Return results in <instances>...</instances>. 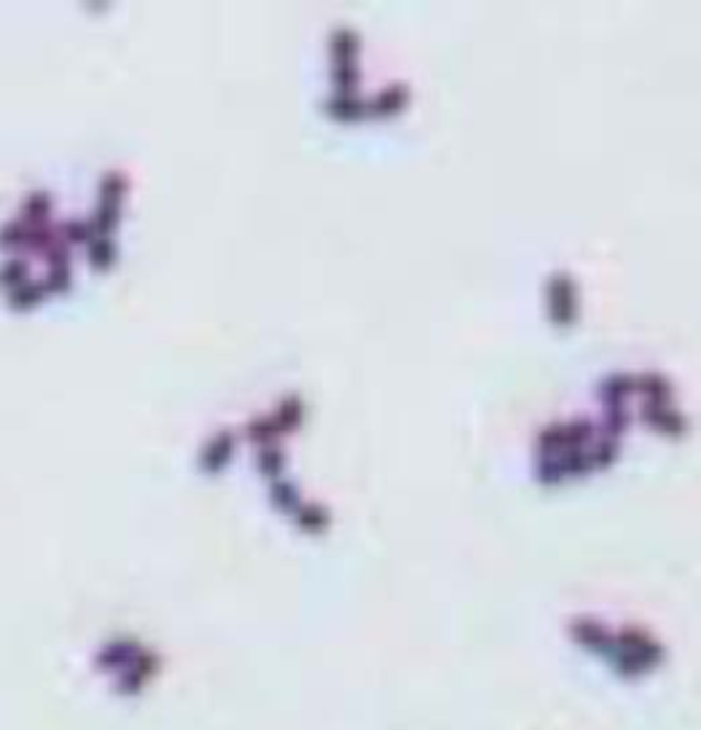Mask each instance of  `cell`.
<instances>
[{
  "mask_svg": "<svg viewBox=\"0 0 701 730\" xmlns=\"http://www.w3.org/2000/svg\"><path fill=\"white\" fill-rule=\"evenodd\" d=\"M158 668H160V656L154 654L152 648L140 645V648L134 651V654H131L115 674H111V683H115V690L120 696H140L145 688H149V683H152L154 676H158Z\"/></svg>",
  "mask_w": 701,
  "mask_h": 730,
  "instance_id": "obj_1",
  "label": "cell"
},
{
  "mask_svg": "<svg viewBox=\"0 0 701 730\" xmlns=\"http://www.w3.org/2000/svg\"><path fill=\"white\" fill-rule=\"evenodd\" d=\"M573 311H576V297H573L571 277L564 271H557L550 277V314L559 323H571Z\"/></svg>",
  "mask_w": 701,
  "mask_h": 730,
  "instance_id": "obj_2",
  "label": "cell"
},
{
  "mask_svg": "<svg viewBox=\"0 0 701 730\" xmlns=\"http://www.w3.org/2000/svg\"><path fill=\"white\" fill-rule=\"evenodd\" d=\"M29 277H32L29 257L23 251H3V257H0V291L14 289Z\"/></svg>",
  "mask_w": 701,
  "mask_h": 730,
  "instance_id": "obj_3",
  "label": "cell"
},
{
  "mask_svg": "<svg viewBox=\"0 0 701 730\" xmlns=\"http://www.w3.org/2000/svg\"><path fill=\"white\" fill-rule=\"evenodd\" d=\"M636 388V377L633 374H607L605 379H602V386H598V394H602V400L607 402V406H616V402L625 400V394L633 391Z\"/></svg>",
  "mask_w": 701,
  "mask_h": 730,
  "instance_id": "obj_4",
  "label": "cell"
},
{
  "mask_svg": "<svg viewBox=\"0 0 701 730\" xmlns=\"http://www.w3.org/2000/svg\"><path fill=\"white\" fill-rule=\"evenodd\" d=\"M331 52H334V63L354 61L357 52V32L348 26H337L331 32Z\"/></svg>",
  "mask_w": 701,
  "mask_h": 730,
  "instance_id": "obj_5",
  "label": "cell"
},
{
  "mask_svg": "<svg viewBox=\"0 0 701 730\" xmlns=\"http://www.w3.org/2000/svg\"><path fill=\"white\" fill-rule=\"evenodd\" d=\"M647 420L654 426L665 428V431H681L684 428V417L676 408H667V402H650L647 406Z\"/></svg>",
  "mask_w": 701,
  "mask_h": 730,
  "instance_id": "obj_6",
  "label": "cell"
},
{
  "mask_svg": "<svg viewBox=\"0 0 701 730\" xmlns=\"http://www.w3.org/2000/svg\"><path fill=\"white\" fill-rule=\"evenodd\" d=\"M89 260L95 262L97 269H106V266H111L117 257V243L111 235H95L89 243Z\"/></svg>",
  "mask_w": 701,
  "mask_h": 730,
  "instance_id": "obj_7",
  "label": "cell"
},
{
  "mask_svg": "<svg viewBox=\"0 0 701 730\" xmlns=\"http://www.w3.org/2000/svg\"><path fill=\"white\" fill-rule=\"evenodd\" d=\"M231 445H234V437L228 434V431H220V434L214 437V440L203 448V465H212V469L223 465V462L228 460V454H231Z\"/></svg>",
  "mask_w": 701,
  "mask_h": 730,
  "instance_id": "obj_8",
  "label": "cell"
},
{
  "mask_svg": "<svg viewBox=\"0 0 701 730\" xmlns=\"http://www.w3.org/2000/svg\"><path fill=\"white\" fill-rule=\"evenodd\" d=\"M328 109L334 111V115H339V118H345V115H359V111L365 109V100L357 97V92H334V97L328 100Z\"/></svg>",
  "mask_w": 701,
  "mask_h": 730,
  "instance_id": "obj_9",
  "label": "cell"
},
{
  "mask_svg": "<svg viewBox=\"0 0 701 730\" xmlns=\"http://www.w3.org/2000/svg\"><path fill=\"white\" fill-rule=\"evenodd\" d=\"M406 97H408L406 86H402V83H393V86H388V89H382L377 97H374V104H365V106H368V109L374 106L377 111H391L406 104Z\"/></svg>",
  "mask_w": 701,
  "mask_h": 730,
  "instance_id": "obj_10",
  "label": "cell"
},
{
  "mask_svg": "<svg viewBox=\"0 0 701 730\" xmlns=\"http://www.w3.org/2000/svg\"><path fill=\"white\" fill-rule=\"evenodd\" d=\"M300 411H303V402H300V397H294V394H291V397H285V400H282V406L277 408V414H271V417H274L277 426H280V428H289V426H294L296 420H300Z\"/></svg>",
  "mask_w": 701,
  "mask_h": 730,
  "instance_id": "obj_11",
  "label": "cell"
},
{
  "mask_svg": "<svg viewBox=\"0 0 701 730\" xmlns=\"http://www.w3.org/2000/svg\"><path fill=\"white\" fill-rule=\"evenodd\" d=\"M296 514H300V523L311 530L323 528V525L328 523V514H325V508L320 503H303Z\"/></svg>",
  "mask_w": 701,
  "mask_h": 730,
  "instance_id": "obj_12",
  "label": "cell"
},
{
  "mask_svg": "<svg viewBox=\"0 0 701 730\" xmlns=\"http://www.w3.org/2000/svg\"><path fill=\"white\" fill-rule=\"evenodd\" d=\"M248 431H251V437H260V440H269V437H274V434H280L282 428L277 426V420L274 417H255V420L248 422Z\"/></svg>",
  "mask_w": 701,
  "mask_h": 730,
  "instance_id": "obj_13",
  "label": "cell"
},
{
  "mask_svg": "<svg viewBox=\"0 0 701 730\" xmlns=\"http://www.w3.org/2000/svg\"><path fill=\"white\" fill-rule=\"evenodd\" d=\"M271 494H274V500L280 505H285V508H296V489L289 483V480H274V485H271Z\"/></svg>",
  "mask_w": 701,
  "mask_h": 730,
  "instance_id": "obj_14",
  "label": "cell"
},
{
  "mask_svg": "<svg viewBox=\"0 0 701 730\" xmlns=\"http://www.w3.org/2000/svg\"><path fill=\"white\" fill-rule=\"evenodd\" d=\"M280 465H282L280 448H274V445H266V448H262V451H260V469L266 471V474L274 476L277 471H280Z\"/></svg>",
  "mask_w": 701,
  "mask_h": 730,
  "instance_id": "obj_15",
  "label": "cell"
}]
</instances>
